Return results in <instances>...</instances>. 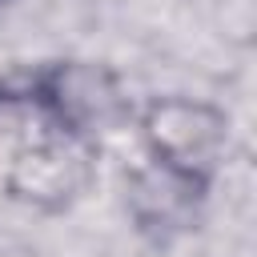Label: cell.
Here are the masks:
<instances>
[{
    "label": "cell",
    "instance_id": "cell-1",
    "mask_svg": "<svg viewBox=\"0 0 257 257\" xmlns=\"http://www.w3.org/2000/svg\"><path fill=\"white\" fill-rule=\"evenodd\" d=\"M104 76L36 64L0 76V213H60L96 177Z\"/></svg>",
    "mask_w": 257,
    "mask_h": 257
}]
</instances>
